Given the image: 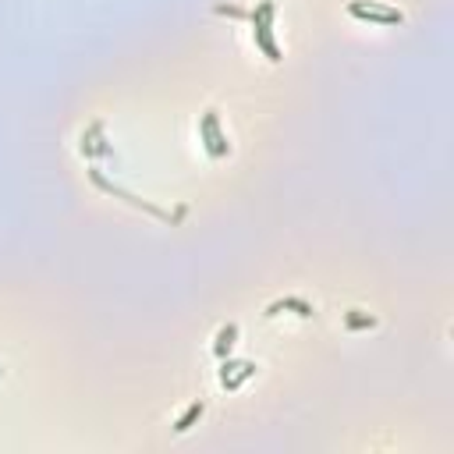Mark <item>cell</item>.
<instances>
[{"instance_id":"obj_1","label":"cell","mask_w":454,"mask_h":454,"mask_svg":"<svg viewBox=\"0 0 454 454\" xmlns=\"http://www.w3.org/2000/svg\"><path fill=\"white\" fill-rule=\"evenodd\" d=\"M252 18V36H256V47L277 64L281 61V47H277V40H274V4L270 0H263V4L249 15Z\"/></svg>"},{"instance_id":"obj_2","label":"cell","mask_w":454,"mask_h":454,"mask_svg":"<svg viewBox=\"0 0 454 454\" xmlns=\"http://www.w3.org/2000/svg\"><path fill=\"white\" fill-rule=\"evenodd\" d=\"M348 15L359 18V22H376V25H401L404 15L397 8H387V4H376V0H351L348 4Z\"/></svg>"},{"instance_id":"obj_3","label":"cell","mask_w":454,"mask_h":454,"mask_svg":"<svg viewBox=\"0 0 454 454\" xmlns=\"http://www.w3.org/2000/svg\"><path fill=\"white\" fill-rule=\"evenodd\" d=\"M199 135H202V142H206L209 156H227V153H231V142H227V135H223V128H220L216 110H206V114H202V121H199Z\"/></svg>"},{"instance_id":"obj_4","label":"cell","mask_w":454,"mask_h":454,"mask_svg":"<svg viewBox=\"0 0 454 454\" xmlns=\"http://www.w3.org/2000/svg\"><path fill=\"white\" fill-rule=\"evenodd\" d=\"M89 177H93V185H96V188H103L107 195H117V199H124V202H132V206H142L146 213H153V216H160V220H170V213H163L160 206H153V202H146V199H139V195H132V192L117 188V185H114V181H107L100 170H89Z\"/></svg>"},{"instance_id":"obj_5","label":"cell","mask_w":454,"mask_h":454,"mask_svg":"<svg viewBox=\"0 0 454 454\" xmlns=\"http://www.w3.org/2000/svg\"><path fill=\"white\" fill-rule=\"evenodd\" d=\"M284 309H288V313H298V316H305V320L313 316V305H309L305 298H298V295H288V298L270 302V305H267V316H277V313H284Z\"/></svg>"},{"instance_id":"obj_6","label":"cell","mask_w":454,"mask_h":454,"mask_svg":"<svg viewBox=\"0 0 454 454\" xmlns=\"http://www.w3.org/2000/svg\"><path fill=\"white\" fill-rule=\"evenodd\" d=\"M235 337H238V323H223V327L216 330L213 355H216V359H227V355H231V348H235Z\"/></svg>"},{"instance_id":"obj_7","label":"cell","mask_w":454,"mask_h":454,"mask_svg":"<svg viewBox=\"0 0 454 454\" xmlns=\"http://www.w3.org/2000/svg\"><path fill=\"white\" fill-rule=\"evenodd\" d=\"M202 412H206V404H202V401H192V404L185 408V415L174 422V429H177V433H188V429H192V426L202 419Z\"/></svg>"},{"instance_id":"obj_8","label":"cell","mask_w":454,"mask_h":454,"mask_svg":"<svg viewBox=\"0 0 454 454\" xmlns=\"http://www.w3.org/2000/svg\"><path fill=\"white\" fill-rule=\"evenodd\" d=\"M344 327L348 330H369V327H376V316H369L362 309H348L344 313Z\"/></svg>"},{"instance_id":"obj_9","label":"cell","mask_w":454,"mask_h":454,"mask_svg":"<svg viewBox=\"0 0 454 454\" xmlns=\"http://www.w3.org/2000/svg\"><path fill=\"white\" fill-rule=\"evenodd\" d=\"M256 369H260L256 362H242V369H238L235 376H227V380H220V383H223V390H238V387H242V383H245L249 376H256Z\"/></svg>"},{"instance_id":"obj_10","label":"cell","mask_w":454,"mask_h":454,"mask_svg":"<svg viewBox=\"0 0 454 454\" xmlns=\"http://www.w3.org/2000/svg\"><path fill=\"white\" fill-rule=\"evenodd\" d=\"M216 11H220V15H235V18H242V15H245V11H242V8H227V4H220V8H216Z\"/></svg>"},{"instance_id":"obj_11","label":"cell","mask_w":454,"mask_h":454,"mask_svg":"<svg viewBox=\"0 0 454 454\" xmlns=\"http://www.w3.org/2000/svg\"><path fill=\"white\" fill-rule=\"evenodd\" d=\"M0 376H4V369H0Z\"/></svg>"}]
</instances>
